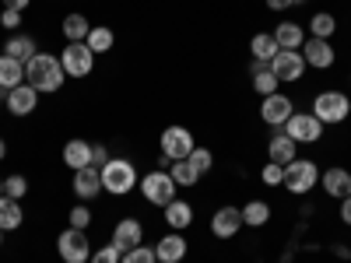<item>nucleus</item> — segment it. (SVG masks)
Segmentation results:
<instances>
[{
  "label": "nucleus",
  "instance_id": "1",
  "mask_svg": "<svg viewBox=\"0 0 351 263\" xmlns=\"http://www.w3.org/2000/svg\"><path fill=\"white\" fill-rule=\"evenodd\" d=\"M25 84H32L39 95L60 92V84H64V64H60V56L36 53L32 60L25 64Z\"/></svg>",
  "mask_w": 351,
  "mask_h": 263
},
{
  "label": "nucleus",
  "instance_id": "2",
  "mask_svg": "<svg viewBox=\"0 0 351 263\" xmlns=\"http://www.w3.org/2000/svg\"><path fill=\"white\" fill-rule=\"evenodd\" d=\"M99 172H102V190H109L112 197H123V193H130L141 183L134 162H127V158H109Z\"/></svg>",
  "mask_w": 351,
  "mask_h": 263
},
{
  "label": "nucleus",
  "instance_id": "3",
  "mask_svg": "<svg viewBox=\"0 0 351 263\" xmlns=\"http://www.w3.org/2000/svg\"><path fill=\"white\" fill-rule=\"evenodd\" d=\"M348 112H351V99L344 92H319L313 99V116L319 123H344L348 120Z\"/></svg>",
  "mask_w": 351,
  "mask_h": 263
},
{
  "label": "nucleus",
  "instance_id": "4",
  "mask_svg": "<svg viewBox=\"0 0 351 263\" xmlns=\"http://www.w3.org/2000/svg\"><path fill=\"white\" fill-rule=\"evenodd\" d=\"M141 193H144L148 203H155V208H165V203L176 200V179L165 168H155V172H148L141 179Z\"/></svg>",
  "mask_w": 351,
  "mask_h": 263
},
{
  "label": "nucleus",
  "instance_id": "5",
  "mask_svg": "<svg viewBox=\"0 0 351 263\" xmlns=\"http://www.w3.org/2000/svg\"><path fill=\"white\" fill-rule=\"evenodd\" d=\"M316 165L313 162H306V158H295V162H288L285 165V186H288V193H295V197H302V193H309V190H316Z\"/></svg>",
  "mask_w": 351,
  "mask_h": 263
},
{
  "label": "nucleus",
  "instance_id": "6",
  "mask_svg": "<svg viewBox=\"0 0 351 263\" xmlns=\"http://www.w3.org/2000/svg\"><path fill=\"white\" fill-rule=\"evenodd\" d=\"M56 249H60V260H64V263H88V260H92V242H88V236H84L81 228L60 231Z\"/></svg>",
  "mask_w": 351,
  "mask_h": 263
},
{
  "label": "nucleus",
  "instance_id": "7",
  "mask_svg": "<svg viewBox=\"0 0 351 263\" xmlns=\"http://www.w3.org/2000/svg\"><path fill=\"white\" fill-rule=\"evenodd\" d=\"M60 64L67 77H88L95 67V53L88 49V42H67V49L60 53Z\"/></svg>",
  "mask_w": 351,
  "mask_h": 263
},
{
  "label": "nucleus",
  "instance_id": "8",
  "mask_svg": "<svg viewBox=\"0 0 351 263\" xmlns=\"http://www.w3.org/2000/svg\"><path fill=\"white\" fill-rule=\"evenodd\" d=\"M285 134L295 144H316L324 137V123H319L313 112H291V120L285 123Z\"/></svg>",
  "mask_w": 351,
  "mask_h": 263
},
{
  "label": "nucleus",
  "instance_id": "9",
  "mask_svg": "<svg viewBox=\"0 0 351 263\" xmlns=\"http://www.w3.org/2000/svg\"><path fill=\"white\" fill-rule=\"evenodd\" d=\"M193 148H197V144H193V134L186 127H165V134H162V155H169L172 162H183V158H190Z\"/></svg>",
  "mask_w": 351,
  "mask_h": 263
},
{
  "label": "nucleus",
  "instance_id": "10",
  "mask_svg": "<svg viewBox=\"0 0 351 263\" xmlns=\"http://www.w3.org/2000/svg\"><path fill=\"white\" fill-rule=\"evenodd\" d=\"M274 71L278 81H299L306 74V60H302V49H278V56L267 64Z\"/></svg>",
  "mask_w": 351,
  "mask_h": 263
},
{
  "label": "nucleus",
  "instance_id": "11",
  "mask_svg": "<svg viewBox=\"0 0 351 263\" xmlns=\"http://www.w3.org/2000/svg\"><path fill=\"white\" fill-rule=\"evenodd\" d=\"M302 60H306V67H316V71H327V67H334V60H337V53H334V46H330V39H306L302 42Z\"/></svg>",
  "mask_w": 351,
  "mask_h": 263
},
{
  "label": "nucleus",
  "instance_id": "12",
  "mask_svg": "<svg viewBox=\"0 0 351 263\" xmlns=\"http://www.w3.org/2000/svg\"><path fill=\"white\" fill-rule=\"evenodd\" d=\"M291 112H295V105H291V99L288 95H267L263 99V105H260V116H263V123L267 127H285L288 120H291Z\"/></svg>",
  "mask_w": 351,
  "mask_h": 263
},
{
  "label": "nucleus",
  "instance_id": "13",
  "mask_svg": "<svg viewBox=\"0 0 351 263\" xmlns=\"http://www.w3.org/2000/svg\"><path fill=\"white\" fill-rule=\"evenodd\" d=\"M74 193H77L81 203H84V200H95V197L102 193V172H99L95 165L77 168V172H74Z\"/></svg>",
  "mask_w": 351,
  "mask_h": 263
},
{
  "label": "nucleus",
  "instance_id": "14",
  "mask_svg": "<svg viewBox=\"0 0 351 263\" xmlns=\"http://www.w3.org/2000/svg\"><path fill=\"white\" fill-rule=\"evenodd\" d=\"M36 105H39V92L32 84H18L8 92V112L11 116H28V112H36Z\"/></svg>",
  "mask_w": 351,
  "mask_h": 263
},
{
  "label": "nucleus",
  "instance_id": "15",
  "mask_svg": "<svg viewBox=\"0 0 351 263\" xmlns=\"http://www.w3.org/2000/svg\"><path fill=\"white\" fill-rule=\"evenodd\" d=\"M243 228V208H218L211 218V231L218 239H232Z\"/></svg>",
  "mask_w": 351,
  "mask_h": 263
},
{
  "label": "nucleus",
  "instance_id": "16",
  "mask_svg": "<svg viewBox=\"0 0 351 263\" xmlns=\"http://www.w3.org/2000/svg\"><path fill=\"white\" fill-rule=\"evenodd\" d=\"M141 239H144V228H141V221H137V218H123L120 225L112 228V246L120 249V253H127V249L141 246Z\"/></svg>",
  "mask_w": 351,
  "mask_h": 263
},
{
  "label": "nucleus",
  "instance_id": "17",
  "mask_svg": "<svg viewBox=\"0 0 351 263\" xmlns=\"http://www.w3.org/2000/svg\"><path fill=\"white\" fill-rule=\"evenodd\" d=\"M155 256H158V263H180V260L186 256L183 231H169V236H162L158 246H155Z\"/></svg>",
  "mask_w": 351,
  "mask_h": 263
},
{
  "label": "nucleus",
  "instance_id": "18",
  "mask_svg": "<svg viewBox=\"0 0 351 263\" xmlns=\"http://www.w3.org/2000/svg\"><path fill=\"white\" fill-rule=\"evenodd\" d=\"M64 165L67 168H88L92 165V144L88 140H81V137H74V140H67L64 144Z\"/></svg>",
  "mask_w": 351,
  "mask_h": 263
},
{
  "label": "nucleus",
  "instance_id": "19",
  "mask_svg": "<svg viewBox=\"0 0 351 263\" xmlns=\"http://www.w3.org/2000/svg\"><path fill=\"white\" fill-rule=\"evenodd\" d=\"M319 183H324V190H327L334 200H344L348 190H351V175H348L341 165H334V168H327L324 175H319Z\"/></svg>",
  "mask_w": 351,
  "mask_h": 263
},
{
  "label": "nucleus",
  "instance_id": "20",
  "mask_svg": "<svg viewBox=\"0 0 351 263\" xmlns=\"http://www.w3.org/2000/svg\"><path fill=\"white\" fill-rule=\"evenodd\" d=\"M165 225L172 228V231H183V228H190V221H193V208L186 200H172V203H165Z\"/></svg>",
  "mask_w": 351,
  "mask_h": 263
},
{
  "label": "nucleus",
  "instance_id": "21",
  "mask_svg": "<svg viewBox=\"0 0 351 263\" xmlns=\"http://www.w3.org/2000/svg\"><path fill=\"white\" fill-rule=\"evenodd\" d=\"M18 84H25V64L4 53V56H0V88L11 92V88H18Z\"/></svg>",
  "mask_w": 351,
  "mask_h": 263
},
{
  "label": "nucleus",
  "instance_id": "22",
  "mask_svg": "<svg viewBox=\"0 0 351 263\" xmlns=\"http://www.w3.org/2000/svg\"><path fill=\"white\" fill-rule=\"evenodd\" d=\"M274 42H278V49H302L306 32H302L295 21H281V25L274 28Z\"/></svg>",
  "mask_w": 351,
  "mask_h": 263
},
{
  "label": "nucleus",
  "instance_id": "23",
  "mask_svg": "<svg viewBox=\"0 0 351 263\" xmlns=\"http://www.w3.org/2000/svg\"><path fill=\"white\" fill-rule=\"evenodd\" d=\"M295 148H299V144L291 140L288 134H274V137H271V144H267V155H271V162L288 165V162H295Z\"/></svg>",
  "mask_w": 351,
  "mask_h": 263
},
{
  "label": "nucleus",
  "instance_id": "24",
  "mask_svg": "<svg viewBox=\"0 0 351 263\" xmlns=\"http://www.w3.org/2000/svg\"><path fill=\"white\" fill-rule=\"evenodd\" d=\"M21 221H25L21 203L11 197H0V231H14V228H21Z\"/></svg>",
  "mask_w": 351,
  "mask_h": 263
},
{
  "label": "nucleus",
  "instance_id": "25",
  "mask_svg": "<svg viewBox=\"0 0 351 263\" xmlns=\"http://www.w3.org/2000/svg\"><path fill=\"white\" fill-rule=\"evenodd\" d=\"M250 53H253V60H256V64H271L274 56H278V42H274V36H267V32L253 36Z\"/></svg>",
  "mask_w": 351,
  "mask_h": 263
},
{
  "label": "nucleus",
  "instance_id": "26",
  "mask_svg": "<svg viewBox=\"0 0 351 263\" xmlns=\"http://www.w3.org/2000/svg\"><path fill=\"white\" fill-rule=\"evenodd\" d=\"M4 49H8V56H14V60L28 64V60L36 56V49H39V46H36V39H32V36H11Z\"/></svg>",
  "mask_w": 351,
  "mask_h": 263
},
{
  "label": "nucleus",
  "instance_id": "27",
  "mask_svg": "<svg viewBox=\"0 0 351 263\" xmlns=\"http://www.w3.org/2000/svg\"><path fill=\"white\" fill-rule=\"evenodd\" d=\"M278 84H281V81L274 77V71H271L267 64H253V88H256L263 99L274 95V92H278Z\"/></svg>",
  "mask_w": 351,
  "mask_h": 263
},
{
  "label": "nucleus",
  "instance_id": "28",
  "mask_svg": "<svg viewBox=\"0 0 351 263\" xmlns=\"http://www.w3.org/2000/svg\"><path fill=\"white\" fill-rule=\"evenodd\" d=\"M88 32H92V25H88L84 14H67V18H64V39H67V42H84Z\"/></svg>",
  "mask_w": 351,
  "mask_h": 263
},
{
  "label": "nucleus",
  "instance_id": "29",
  "mask_svg": "<svg viewBox=\"0 0 351 263\" xmlns=\"http://www.w3.org/2000/svg\"><path fill=\"white\" fill-rule=\"evenodd\" d=\"M337 32V21H334V14H327V11H316L313 18H309V36L313 39H330Z\"/></svg>",
  "mask_w": 351,
  "mask_h": 263
},
{
  "label": "nucleus",
  "instance_id": "30",
  "mask_svg": "<svg viewBox=\"0 0 351 263\" xmlns=\"http://www.w3.org/2000/svg\"><path fill=\"white\" fill-rule=\"evenodd\" d=\"M267 221H271V208L263 200H250L246 208H243V225L260 228V225H267Z\"/></svg>",
  "mask_w": 351,
  "mask_h": 263
},
{
  "label": "nucleus",
  "instance_id": "31",
  "mask_svg": "<svg viewBox=\"0 0 351 263\" xmlns=\"http://www.w3.org/2000/svg\"><path fill=\"white\" fill-rule=\"evenodd\" d=\"M88 49H92L95 56L99 53H109L112 49V42H116V36H112V28H106V25H99V28H92V32H88Z\"/></svg>",
  "mask_w": 351,
  "mask_h": 263
},
{
  "label": "nucleus",
  "instance_id": "32",
  "mask_svg": "<svg viewBox=\"0 0 351 263\" xmlns=\"http://www.w3.org/2000/svg\"><path fill=\"white\" fill-rule=\"evenodd\" d=\"M169 175L176 179V186H193V183L200 179V172L193 168V162H190V158H183V162H172V165H169Z\"/></svg>",
  "mask_w": 351,
  "mask_h": 263
},
{
  "label": "nucleus",
  "instance_id": "33",
  "mask_svg": "<svg viewBox=\"0 0 351 263\" xmlns=\"http://www.w3.org/2000/svg\"><path fill=\"white\" fill-rule=\"evenodd\" d=\"M120 263H158V256H155V249H148V246H134V249H127V253L120 256Z\"/></svg>",
  "mask_w": 351,
  "mask_h": 263
},
{
  "label": "nucleus",
  "instance_id": "34",
  "mask_svg": "<svg viewBox=\"0 0 351 263\" xmlns=\"http://www.w3.org/2000/svg\"><path fill=\"white\" fill-rule=\"evenodd\" d=\"M25 193H28V179H25V175H8V179H4V197L21 200Z\"/></svg>",
  "mask_w": 351,
  "mask_h": 263
},
{
  "label": "nucleus",
  "instance_id": "35",
  "mask_svg": "<svg viewBox=\"0 0 351 263\" xmlns=\"http://www.w3.org/2000/svg\"><path fill=\"white\" fill-rule=\"evenodd\" d=\"M263 183L267 186H281V179H285V165H278V162H271V165H263Z\"/></svg>",
  "mask_w": 351,
  "mask_h": 263
},
{
  "label": "nucleus",
  "instance_id": "36",
  "mask_svg": "<svg viewBox=\"0 0 351 263\" xmlns=\"http://www.w3.org/2000/svg\"><path fill=\"white\" fill-rule=\"evenodd\" d=\"M120 256H123V253L109 242V246H102V249L92 253V263H120Z\"/></svg>",
  "mask_w": 351,
  "mask_h": 263
},
{
  "label": "nucleus",
  "instance_id": "37",
  "mask_svg": "<svg viewBox=\"0 0 351 263\" xmlns=\"http://www.w3.org/2000/svg\"><path fill=\"white\" fill-rule=\"evenodd\" d=\"M190 162H193V168H197V172H208L215 158H211V151H208V148H193V151H190Z\"/></svg>",
  "mask_w": 351,
  "mask_h": 263
},
{
  "label": "nucleus",
  "instance_id": "38",
  "mask_svg": "<svg viewBox=\"0 0 351 263\" xmlns=\"http://www.w3.org/2000/svg\"><path fill=\"white\" fill-rule=\"evenodd\" d=\"M88 225H92V211H88L84 203H77V208L71 211V228H81V231H84Z\"/></svg>",
  "mask_w": 351,
  "mask_h": 263
},
{
  "label": "nucleus",
  "instance_id": "39",
  "mask_svg": "<svg viewBox=\"0 0 351 263\" xmlns=\"http://www.w3.org/2000/svg\"><path fill=\"white\" fill-rule=\"evenodd\" d=\"M0 25H4V28H11V32H14V28L21 25V11H11V8H4V14H0Z\"/></svg>",
  "mask_w": 351,
  "mask_h": 263
},
{
  "label": "nucleus",
  "instance_id": "40",
  "mask_svg": "<svg viewBox=\"0 0 351 263\" xmlns=\"http://www.w3.org/2000/svg\"><path fill=\"white\" fill-rule=\"evenodd\" d=\"M106 162H109V151L102 148V144H92V165H95V168H102Z\"/></svg>",
  "mask_w": 351,
  "mask_h": 263
},
{
  "label": "nucleus",
  "instance_id": "41",
  "mask_svg": "<svg viewBox=\"0 0 351 263\" xmlns=\"http://www.w3.org/2000/svg\"><path fill=\"white\" fill-rule=\"evenodd\" d=\"M341 221H344V225H351V197H344V200H341Z\"/></svg>",
  "mask_w": 351,
  "mask_h": 263
},
{
  "label": "nucleus",
  "instance_id": "42",
  "mask_svg": "<svg viewBox=\"0 0 351 263\" xmlns=\"http://www.w3.org/2000/svg\"><path fill=\"white\" fill-rule=\"evenodd\" d=\"M32 0H4V8H11V11H25Z\"/></svg>",
  "mask_w": 351,
  "mask_h": 263
},
{
  "label": "nucleus",
  "instance_id": "43",
  "mask_svg": "<svg viewBox=\"0 0 351 263\" xmlns=\"http://www.w3.org/2000/svg\"><path fill=\"white\" fill-rule=\"evenodd\" d=\"M267 8H271V11H285V8H291V4H288V0H267Z\"/></svg>",
  "mask_w": 351,
  "mask_h": 263
},
{
  "label": "nucleus",
  "instance_id": "44",
  "mask_svg": "<svg viewBox=\"0 0 351 263\" xmlns=\"http://www.w3.org/2000/svg\"><path fill=\"white\" fill-rule=\"evenodd\" d=\"M8 158V144H4V137H0V162Z\"/></svg>",
  "mask_w": 351,
  "mask_h": 263
},
{
  "label": "nucleus",
  "instance_id": "45",
  "mask_svg": "<svg viewBox=\"0 0 351 263\" xmlns=\"http://www.w3.org/2000/svg\"><path fill=\"white\" fill-rule=\"evenodd\" d=\"M288 4H291V8H299V4H306V0H288Z\"/></svg>",
  "mask_w": 351,
  "mask_h": 263
},
{
  "label": "nucleus",
  "instance_id": "46",
  "mask_svg": "<svg viewBox=\"0 0 351 263\" xmlns=\"http://www.w3.org/2000/svg\"><path fill=\"white\" fill-rule=\"evenodd\" d=\"M0 197H4V179H0Z\"/></svg>",
  "mask_w": 351,
  "mask_h": 263
},
{
  "label": "nucleus",
  "instance_id": "47",
  "mask_svg": "<svg viewBox=\"0 0 351 263\" xmlns=\"http://www.w3.org/2000/svg\"><path fill=\"white\" fill-rule=\"evenodd\" d=\"M0 239H4V231H0Z\"/></svg>",
  "mask_w": 351,
  "mask_h": 263
},
{
  "label": "nucleus",
  "instance_id": "48",
  "mask_svg": "<svg viewBox=\"0 0 351 263\" xmlns=\"http://www.w3.org/2000/svg\"><path fill=\"white\" fill-rule=\"evenodd\" d=\"M348 197H351V190H348Z\"/></svg>",
  "mask_w": 351,
  "mask_h": 263
}]
</instances>
